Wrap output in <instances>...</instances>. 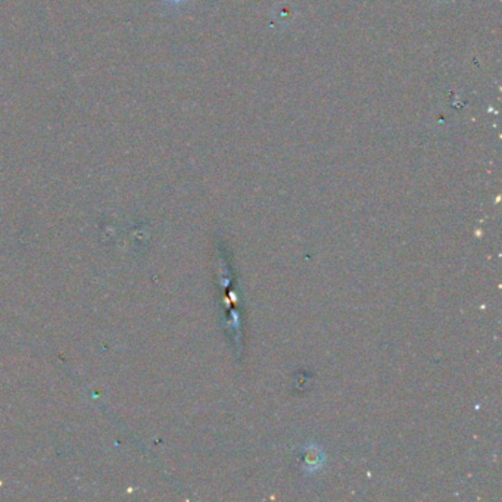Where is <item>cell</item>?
Here are the masks:
<instances>
[{
	"label": "cell",
	"mask_w": 502,
	"mask_h": 502,
	"mask_svg": "<svg viewBox=\"0 0 502 502\" xmlns=\"http://www.w3.org/2000/svg\"><path fill=\"white\" fill-rule=\"evenodd\" d=\"M171 2H176V3H179V2H181V0H171Z\"/></svg>",
	"instance_id": "obj_1"
}]
</instances>
